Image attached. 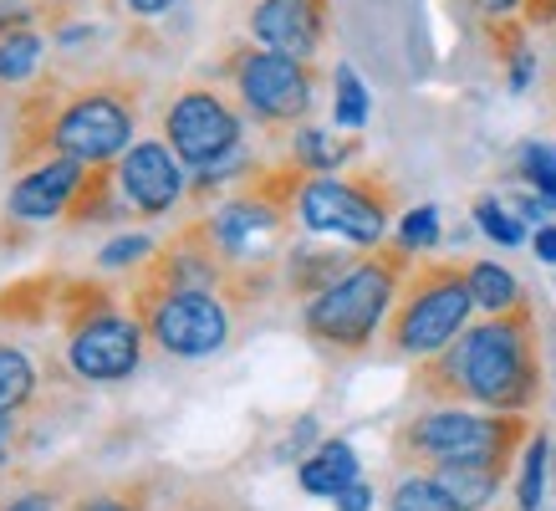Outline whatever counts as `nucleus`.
Instances as JSON below:
<instances>
[{"instance_id": "f257e3e1", "label": "nucleus", "mask_w": 556, "mask_h": 511, "mask_svg": "<svg viewBox=\"0 0 556 511\" xmlns=\"http://www.w3.org/2000/svg\"><path fill=\"white\" fill-rule=\"evenodd\" d=\"M138 108L143 87L98 72V77H47L16 102V138L11 170H31L41 159H83V164H118L138 144Z\"/></svg>"}, {"instance_id": "f03ea898", "label": "nucleus", "mask_w": 556, "mask_h": 511, "mask_svg": "<svg viewBox=\"0 0 556 511\" xmlns=\"http://www.w3.org/2000/svg\"><path fill=\"white\" fill-rule=\"evenodd\" d=\"M414 394L429 404H475L495 414H531L546 394L536 307L480 317L444 353L414 363Z\"/></svg>"}, {"instance_id": "7ed1b4c3", "label": "nucleus", "mask_w": 556, "mask_h": 511, "mask_svg": "<svg viewBox=\"0 0 556 511\" xmlns=\"http://www.w3.org/2000/svg\"><path fill=\"white\" fill-rule=\"evenodd\" d=\"M306 179L312 174L296 170L291 159L287 164H261L245 185H236V195L200 210L219 261L230 272V287H225L230 307L266 302V291L276 287L287 251L296 246V195H302Z\"/></svg>"}, {"instance_id": "20e7f679", "label": "nucleus", "mask_w": 556, "mask_h": 511, "mask_svg": "<svg viewBox=\"0 0 556 511\" xmlns=\"http://www.w3.org/2000/svg\"><path fill=\"white\" fill-rule=\"evenodd\" d=\"M414 266V256L393 240V246H372L332 282L317 291L312 302H302V333L312 348L327 358H363L372 353V342L383 338L393 302L404 291V276Z\"/></svg>"}, {"instance_id": "39448f33", "label": "nucleus", "mask_w": 556, "mask_h": 511, "mask_svg": "<svg viewBox=\"0 0 556 511\" xmlns=\"http://www.w3.org/2000/svg\"><path fill=\"white\" fill-rule=\"evenodd\" d=\"M51 312L62 317V369L77 384H123L143 369L149 333L113 287L83 282V276H56Z\"/></svg>"}, {"instance_id": "423d86ee", "label": "nucleus", "mask_w": 556, "mask_h": 511, "mask_svg": "<svg viewBox=\"0 0 556 511\" xmlns=\"http://www.w3.org/2000/svg\"><path fill=\"white\" fill-rule=\"evenodd\" d=\"M536 425L526 414H495L475 404H429L393 429V465L399 471H439L459 460H495L516 465Z\"/></svg>"}, {"instance_id": "0eeeda50", "label": "nucleus", "mask_w": 556, "mask_h": 511, "mask_svg": "<svg viewBox=\"0 0 556 511\" xmlns=\"http://www.w3.org/2000/svg\"><path fill=\"white\" fill-rule=\"evenodd\" d=\"M470 317H475V291L465 261L414 256L404 291L393 302V317L383 327V358L424 363V358L444 353L470 327Z\"/></svg>"}, {"instance_id": "6e6552de", "label": "nucleus", "mask_w": 556, "mask_h": 511, "mask_svg": "<svg viewBox=\"0 0 556 511\" xmlns=\"http://www.w3.org/2000/svg\"><path fill=\"white\" fill-rule=\"evenodd\" d=\"M399 215V189L383 174H312L296 195V225L306 236H327L353 251L383 246Z\"/></svg>"}, {"instance_id": "1a4fd4ad", "label": "nucleus", "mask_w": 556, "mask_h": 511, "mask_svg": "<svg viewBox=\"0 0 556 511\" xmlns=\"http://www.w3.org/2000/svg\"><path fill=\"white\" fill-rule=\"evenodd\" d=\"M128 307L143 323L149 342L164 358H215L230 333H236V307L225 302L219 291H200V287H159V282H138L128 287Z\"/></svg>"}, {"instance_id": "9d476101", "label": "nucleus", "mask_w": 556, "mask_h": 511, "mask_svg": "<svg viewBox=\"0 0 556 511\" xmlns=\"http://www.w3.org/2000/svg\"><path fill=\"white\" fill-rule=\"evenodd\" d=\"M219 77L230 83L240 113L251 123H261V128H302L312 102H317V72H312V62L281 57V51L255 47V41L225 47Z\"/></svg>"}, {"instance_id": "9b49d317", "label": "nucleus", "mask_w": 556, "mask_h": 511, "mask_svg": "<svg viewBox=\"0 0 556 511\" xmlns=\"http://www.w3.org/2000/svg\"><path fill=\"white\" fill-rule=\"evenodd\" d=\"M164 144H169L179 159H185V170H204V164H215L219 153H230L245 144V113H240L236 98H225L219 87L210 83H185L164 102Z\"/></svg>"}, {"instance_id": "f8f14e48", "label": "nucleus", "mask_w": 556, "mask_h": 511, "mask_svg": "<svg viewBox=\"0 0 556 511\" xmlns=\"http://www.w3.org/2000/svg\"><path fill=\"white\" fill-rule=\"evenodd\" d=\"M118 195L134 210V221H164L189 200L185 159L164 138H138L118 159Z\"/></svg>"}, {"instance_id": "ddd939ff", "label": "nucleus", "mask_w": 556, "mask_h": 511, "mask_svg": "<svg viewBox=\"0 0 556 511\" xmlns=\"http://www.w3.org/2000/svg\"><path fill=\"white\" fill-rule=\"evenodd\" d=\"M327 0H255L251 5V41L270 47L296 62H317V51L327 47Z\"/></svg>"}, {"instance_id": "4468645a", "label": "nucleus", "mask_w": 556, "mask_h": 511, "mask_svg": "<svg viewBox=\"0 0 556 511\" xmlns=\"http://www.w3.org/2000/svg\"><path fill=\"white\" fill-rule=\"evenodd\" d=\"M87 170L92 164H83V159H41L31 170H21L11 195H5V221H16V225L62 221L67 204L77 200V189H83Z\"/></svg>"}, {"instance_id": "2eb2a0df", "label": "nucleus", "mask_w": 556, "mask_h": 511, "mask_svg": "<svg viewBox=\"0 0 556 511\" xmlns=\"http://www.w3.org/2000/svg\"><path fill=\"white\" fill-rule=\"evenodd\" d=\"M87 481L72 465H11L0 476V511H67Z\"/></svg>"}, {"instance_id": "dca6fc26", "label": "nucleus", "mask_w": 556, "mask_h": 511, "mask_svg": "<svg viewBox=\"0 0 556 511\" xmlns=\"http://www.w3.org/2000/svg\"><path fill=\"white\" fill-rule=\"evenodd\" d=\"M174 486L169 471H128V476H113V481H92L83 491L67 501V511H159L164 491Z\"/></svg>"}, {"instance_id": "f3484780", "label": "nucleus", "mask_w": 556, "mask_h": 511, "mask_svg": "<svg viewBox=\"0 0 556 511\" xmlns=\"http://www.w3.org/2000/svg\"><path fill=\"white\" fill-rule=\"evenodd\" d=\"M296 481H302L306 496H332L338 501L353 481H363V460L348 440H317L312 456H302V465H296Z\"/></svg>"}, {"instance_id": "a211bd4d", "label": "nucleus", "mask_w": 556, "mask_h": 511, "mask_svg": "<svg viewBox=\"0 0 556 511\" xmlns=\"http://www.w3.org/2000/svg\"><path fill=\"white\" fill-rule=\"evenodd\" d=\"M424 476H434L459 511H490L495 496H501V486H506L510 465H495V460H459V465H439V471H424Z\"/></svg>"}, {"instance_id": "6ab92c4d", "label": "nucleus", "mask_w": 556, "mask_h": 511, "mask_svg": "<svg viewBox=\"0 0 556 511\" xmlns=\"http://www.w3.org/2000/svg\"><path fill=\"white\" fill-rule=\"evenodd\" d=\"M353 261H357V256H348L342 246H291L287 266H281V282H287L291 297L312 302V297L332 287V282H338Z\"/></svg>"}, {"instance_id": "aec40b11", "label": "nucleus", "mask_w": 556, "mask_h": 511, "mask_svg": "<svg viewBox=\"0 0 556 511\" xmlns=\"http://www.w3.org/2000/svg\"><path fill=\"white\" fill-rule=\"evenodd\" d=\"M123 215H134V210L118 195V164H92L83 189H77V200L62 215V225L67 230H87V225H108V221H123Z\"/></svg>"}, {"instance_id": "412c9836", "label": "nucleus", "mask_w": 556, "mask_h": 511, "mask_svg": "<svg viewBox=\"0 0 556 511\" xmlns=\"http://www.w3.org/2000/svg\"><path fill=\"white\" fill-rule=\"evenodd\" d=\"M41 404V363L21 342L0 338V414H31Z\"/></svg>"}, {"instance_id": "4be33fe9", "label": "nucleus", "mask_w": 556, "mask_h": 511, "mask_svg": "<svg viewBox=\"0 0 556 511\" xmlns=\"http://www.w3.org/2000/svg\"><path fill=\"white\" fill-rule=\"evenodd\" d=\"M357 138H342V134H327L317 123H302L291 128V164L306 174H338L348 159H357Z\"/></svg>"}, {"instance_id": "5701e85b", "label": "nucleus", "mask_w": 556, "mask_h": 511, "mask_svg": "<svg viewBox=\"0 0 556 511\" xmlns=\"http://www.w3.org/2000/svg\"><path fill=\"white\" fill-rule=\"evenodd\" d=\"M47 62V36L36 32H11L0 36V98L11 92V87H26L36 83V72Z\"/></svg>"}, {"instance_id": "b1692460", "label": "nucleus", "mask_w": 556, "mask_h": 511, "mask_svg": "<svg viewBox=\"0 0 556 511\" xmlns=\"http://www.w3.org/2000/svg\"><path fill=\"white\" fill-rule=\"evenodd\" d=\"M470 272V291H475V307L495 317V312H510V307L526 302V287L516 282V272H506L501 261H465Z\"/></svg>"}, {"instance_id": "393cba45", "label": "nucleus", "mask_w": 556, "mask_h": 511, "mask_svg": "<svg viewBox=\"0 0 556 511\" xmlns=\"http://www.w3.org/2000/svg\"><path fill=\"white\" fill-rule=\"evenodd\" d=\"M159 511H255L251 501H240L230 486H219V481H174Z\"/></svg>"}, {"instance_id": "a878e982", "label": "nucleus", "mask_w": 556, "mask_h": 511, "mask_svg": "<svg viewBox=\"0 0 556 511\" xmlns=\"http://www.w3.org/2000/svg\"><path fill=\"white\" fill-rule=\"evenodd\" d=\"M546 465H552V440H546V429H536L521 450V476H516V507L521 511H541V496H546Z\"/></svg>"}, {"instance_id": "bb28decb", "label": "nucleus", "mask_w": 556, "mask_h": 511, "mask_svg": "<svg viewBox=\"0 0 556 511\" xmlns=\"http://www.w3.org/2000/svg\"><path fill=\"white\" fill-rule=\"evenodd\" d=\"M388 511H459V507L450 501V491H444L434 476L404 471V481L388 491Z\"/></svg>"}, {"instance_id": "cd10ccee", "label": "nucleus", "mask_w": 556, "mask_h": 511, "mask_svg": "<svg viewBox=\"0 0 556 511\" xmlns=\"http://www.w3.org/2000/svg\"><path fill=\"white\" fill-rule=\"evenodd\" d=\"M332 119H338V128H348V134H357L363 123H368L372 102H368V87H363V77H357L348 62H342L338 72H332Z\"/></svg>"}, {"instance_id": "c85d7f7f", "label": "nucleus", "mask_w": 556, "mask_h": 511, "mask_svg": "<svg viewBox=\"0 0 556 511\" xmlns=\"http://www.w3.org/2000/svg\"><path fill=\"white\" fill-rule=\"evenodd\" d=\"M475 225H480V236H490L495 246H526V221L510 210L506 200H495V195H480L475 200Z\"/></svg>"}, {"instance_id": "c756f323", "label": "nucleus", "mask_w": 556, "mask_h": 511, "mask_svg": "<svg viewBox=\"0 0 556 511\" xmlns=\"http://www.w3.org/2000/svg\"><path fill=\"white\" fill-rule=\"evenodd\" d=\"M399 246H404L408 256H429L444 240V221H439V204H414V210H404L399 215Z\"/></svg>"}, {"instance_id": "7c9ffc66", "label": "nucleus", "mask_w": 556, "mask_h": 511, "mask_svg": "<svg viewBox=\"0 0 556 511\" xmlns=\"http://www.w3.org/2000/svg\"><path fill=\"white\" fill-rule=\"evenodd\" d=\"M153 251H159V240H153V236H138V230H134V236H113L98 251V266H102V272H138Z\"/></svg>"}, {"instance_id": "2f4dec72", "label": "nucleus", "mask_w": 556, "mask_h": 511, "mask_svg": "<svg viewBox=\"0 0 556 511\" xmlns=\"http://www.w3.org/2000/svg\"><path fill=\"white\" fill-rule=\"evenodd\" d=\"M516 174H521L531 189H541L546 200H556V149L552 144H526L521 159H516Z\"/></svg>"}, {"instance_id": "473e14b6", "label": "nucleus", "mask_w": 556, "mask_h": 511, "mask_svg": "<svg viewBox=\"0 0 556 511\" xmlns=\"http://www.w3.org/2000/svg\"><path fill=\"white\" fill-rule=\"evenodd\" d=\"M26 414H0V476L21 465V440H26V425H21Z\"/></svg>"}, {"instance_id": "72a5a7b5", "label": "nucleus", "mask_w": 556, "mask_h": 511, "mask_svg": "<svg viewBox=\"0 0 556 511\" xmlns=\"http://www.w3.org/2000/svg\"><path fill=\"white\" fill-rule=\"evenodd\" d=\"M510 210H516V215H521V221H536V225H546L556 215V200H546V195H541V189H526V195H510Z\"/></svg>"}, {"instance_id": "f704fd0d", "label": "nucleus", "mask_w": 556, "mask_h": 511, "mask_svg": "<svg viewBox=\"0 0 556 511\" xmlns=\"http://www.w3.org/2000/svg\"><path fill=\"white\" fill-rule=\"evenodd\" d=\"M113 5H118L128 21H164L179 0H113Z\"/></svg>"}, {"instance_id": "c9c22d12", "label": "nucleus", "mask_w": 556, "mask_h": 511, "mask_svg": "<svg viewBox=\"0 0 556 511\" xmlns=\"http://www.w3.org/2000/svg\"><path fill=\"white\" fill-rule=\"evenodd\" d=\"M531 251H536V261H546V266H556V221L536 225V236H531Z\"/></svg>"}, {"instance_id": "e433bc0d", "label": "nucleus", "mask_w": 556, "mask_h": 511, "mask_svg": "<svg viewBox=\"0 0 556 511\" xmlns=\"http://www.w3.org/2000/svg\"><path fill=\"white\" fill-rule=\"evenodd\" d=\"M368 507H372V486H368V481H353V486L338 496V511H368Z\"/></svg>"}, {"instance_id": "4c0bfd02", "label": "nucleus", "mask_w": 556, "mask_h": 511, "mask_svg": "<svg viewBox=\"0 0 556 511\" xmlns=\"http://www.w3.org/2000/svg\"><path fill=\"white\" fill-rule=\"evenodd\" d=\"M521 5H526V0H480V11H485V16H495V21H510Z\"/></svg>"}, {"instance_id": "58836bf2", "label": "nucleus", "mask_w": 556, "mask_h": 511, "mask_svg": "<svg viewBox=\"0 0 556 511\" xmlns=\"http://www.w3.org/2000/svg\"><path fill=\"white\" fill-rule=\"evenodd\" d=\"M552 471H556V450H552Z\"/></svg>"}]
</instances>
